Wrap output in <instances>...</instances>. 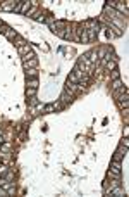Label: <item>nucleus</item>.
Instances as JSON below:
<instances>
[{
  "instance_id": "nucleus-4",
  "label": "nucleus",
  "mask_w": 129,
  "mask_h": 197,
  "mask_svg": "<svg viewBox=\"0 0 129 197\" xmlns=\"http://www.w3.org/2000/svg\"><path fill=\"white\" fill-rule=\"evenodd\" d=\"M0 33H4L7 40H16V36H17V33L14 31L10 26H7V24H4L2 28H0Z\"/></svg>"
},
{
  "instance_id": "nucleus-5",
  "label": "nucleus",
  "mask_w": 129,
  "mask_h": 197,
  "mask_svg": "<svg viewBox=\"0 0 129 197\" xmlns=\"http://www.w3.org/2000/svg\"><path fill=\"white\" fill-rule=\"evenodd\" d=\"M105 196H108V197H126V194H124V190L119 189V187H114V189H110Z\"/></svg>"
},
{
  "instance_id": "nucleus-7",
  "label": "nucleus",
  "mask_w": 129,
  "mask_h": 197,
  "mask_svg": "<svg viewBox=\"0 0 129 197\" xmlns=\"http://www.w3.org/2000/svg\"><path fill=\"white\" fill-rule=\"evenodd\" d=\"M126 154H128V147H122L121 145V147L115 150V154H114V161H121Z\"/></svg>"
},
{
  "instance_id": "nucleus-31",
  "label": "nucleus",
  "mask_w": 129,
  "mask_h": 197,
  "mask_svg": "<svg viewBox=\"0 0 129 197\" xmlns=\"http://www.w3.org/2000/svg\"><path fill=\"white\" fill-rule=\"evenodd\" d=\"M4 142V133H2V130H0V144Z\"/></svg>"
},
{
  "instance_id": "nucleus-23",
  "label": "nucleus",
  "mask_w": 129,
  "mask_h": 197,
  "mask_svg": "<svg viewBox=\"0 0 129 197\" xmlns=\"http://www.w3.org/2000/svg\"><path fill=\"white\" fill-rule=\"evenodd\" d=\"M121 87H122L121 78H119V80H114V83H112V90H117V88H121Z\"/></svg>"
},
{
  "instance_id": "nucleus-24",
  "label": "nucleus",
  "mask_w": 129,
  "mask_h": 197,
  "mask_svg": "<svg viewBox=\"0 0 129 197\" xmlns=\"http://www.w3.org/2000/svg\"><path fill=\"white\" fill-rule=\"evenodd\" d=\"M110 76H112V80H119V78H121L119 69H117V67H115V69H112V74H110Z\"/></svg>"
},
{
  "instance_id": "nucleus-26",
  "label": "nucleus",
  "mask_w": 129,
  "mask_h": 197,
  "mask_svg": "<svg viewBox=\"0 0 129 197\" xmlns=\"http://www.w3.org/2000/svg\"><path fill=\"white\" fill-rule=\"evenodd\" d=\"M21 4H23V0H17L16 7H14V12H21Z\"/></svg>"
},
{
  "instance_id": "nucleus-12",
  "label": "nucleus",
  "mask_w": 129,
  "mask_h": 197,
  "mask_svg": "<svg viewBox=\"0 0 129 197\" xmlns=\"http://www.w3.org/2000/svg\"><path fill=\"white\" fill-rule=\"evenodd\" d=\"M38 80L36 78H26V87H29V88H38Z\"/></svg>"
},
{
  "instance_id": "nucleus-6",
  "label": "nucleus",
  "mask_w": 129,
  "mask_h": 197,
  "mask_svg": "<svg viewBox=\"0 0 129 197\" xmlns=\"http://www.w3.org/2000/svg\"><path fill=\"white\" fill-rule=\"evenodd\" d=\"M23 66H24V69H34V67L38 66V59H36V57L24 59V61H23Z\"/></svg>"
},
{
  "instance_id": "nucleus-2",
  "label": "nucleus",
  "mask_w": 129,
  "mask_h": 197,
  "mask_svg": "<svg viewBox=\"0 0 129 197\" xmlns=\"http://www.w3.org/2000/svg\"><path fill=\"white\" fill-rule=\"evenodd\" d=\"M84 76V73L81 71L78 66H74V69H73V73L69 74V78H67V81H71V83H79V80Z\"/></svg>"
},
{
  "instance_id": "nucleus-15",
  "label": "nucleus",
  "mask_w": 129,
  "mask_h": 197,
  "mask_svg": "<svg viewBox=\"0 0 129 197\" xmlns=\"http://www.w3.org/2000/svg\"><path fill=\"white\" fill-rule=\"evenodd\" d=\"M60 98H62V100H64L65 104H71V102H73V95H71V93H69V92H62V95H60Z\"/></svg>"
},
{
  "instance_id": "nucleus-13",
  "label": "nucleus",
  "mask_w": 129,
  "mask_h": 197,
  "mask_svg": "<svg viewBox=\"0 0 129 197\" xmlns=\"http://www.w3.org/2000/svg\"><path fill=\"white\" fill-rule=\"evenodd\" d=\"M29 52H33V50H31V45H28V43H26V45H23V47H19V56H23V57H24V56H28Z\"/></svg>"
},
{
  "instance_id": "nucleus-14",
  "label": "nucleus",
  "mask_w": 129,
  "mask_h": 197,
  "mask_svg": "<svg viewBox=\"0 0 129 197\" xmlns=\"http://www.w3.org/2000/svg\"><path fill=\"white\" fill-rule=\"evenodd\" d=\"M4 189H5V192H7V196H10V194H14L16 185H14V181H7V183L4 185Z\"/></svg>"
},
{
  "instance_id": "nucleus-8",
  "label": "nucleus",
  "mask_w": 129,
  "mask_h": 197,
  "mask_svg": "<svg viewBox=\"0 0 129 197\" xmlns=\"http://www.w3.org/2000/svg\"><path fill=\"white\" fill-rule=\"evenodd\" d=\"M16 4H17V0H7V2H4V4H0V9H2V10H14Z\"/></svg>"
},
{
  "instance_id": "nucleus-22",
  "label": "nucleus",
  "mask_w": 129,
  "mask_h": 197,
  "mask_svg": "<svg viewBox=\"0 0 129 197\" xmlns=\"http://www.w3.org/2000/svg\"><path fill=\"white\" fill-rule=\"evenodd\" d=\"M34 19H36V21H40V23H47V17L41 16V12H36V14H34Z\"/></svg>"
},
{
  "instance_id": "nucleus-10",
  "label": "nucleus",
  "mask_w": 129,
  "mask_h": 197,
  "mask_svg": "<svg viewBox=\"0 0 129 197\" xmlns=\"http://www.w3.org/2000/svg\"><path fill=\"white\" fill-rule=\"evenodd\" d=\"M38 12V4L36 2H31V7H29V10L26 12V16H29V17H34V14Z\"/></svg>"
},
{
  "instance_id": "nucleus-32",
  "label": "nucleus",
  "mask_w": 129,
  "mask_h": 197,
  "mask_svg": "<svg viewBox=\"0 0 129 197\" xmlns=\"http://www.w3.org/2000/svg\"><path fill=\"white\" fill-rule=\"evenodd\" d=\"M2 26H4V23H2V21H0V28H2Z\"/></svg>"
},
{
  "instance_id": "nucleus-1",
  "label": "nucleus",
  "mask_w": 129,
  "mask_h": 197,
  "mask_svg": "<svg viewBox=\"0 0 129 197\" xmlns=\"http://www.w3.org/2000/svg\"><path fill=\"white\" fill-rule=\"evenodd\" d=\"M107 176L108 178H121V164H119V161H112Z\"/></svg>"
},
{
  "instance_id": "nucleus-9",
  "label": "nucleus",
  "mask_w": 129,
  "mask_h": 197,
  "mask_svg": "<svg viewBox=\"0 0 129 197\" xmlns=\"http://www.w3.org/2000/svg\"><path fill=\"white\" fill-rule=\"evenodd\" d=\"M78 90H79L78 83H71V81H67V83H65V92H69L71 95H73V93H76Z\"/></svg>"
},
{
  "instance_id": "nucleus-20",
  "label": "nucleus",
  "mask_w": 129,
  "mask_h": 197,
  "mask_svg": "<svg viewBox=\"0 0 129 197\" xmlns=\"http://www.w3.org/2000/svg\"><path fill=\"white\" fill-rule=\"evenodd\" d=\"M55 111V104H47L43 106V113H54Z\"/></svg>"
},
{
  "instance_id": "nucleus-28",
  "label": "nucleus",
  "mask_w": 129,
  "mask_h": 197,
  "mask_svg": "<svg viewBox=\"0 0 129 197\" xmlns=\"http://www.w3.org/2000/svg\"><path fill=\"white\" fill-rule=\"evenodd\" d=\"M121 145H122V147H128V145H129V140H128V137H124V138H122Z\"/></svg>"
},
{
  "instance_id": "nucleus-21",
  "label": "nucleus",
  "mask_w": 129,
  "mask_h": 197,
  "mask_svg": "<svg viewBox=\"0 0 129 197\" xmlns=\"http://www.w3.org/2000/svg\"><path fill=\"white\" fill-rule=\"evenodd\" d=\"M16 45H17V49H19V47L26 45V40L23 38V36H19V35H17V36H16Z\"/></svg>"
},
{
  "instance_id": "nucleus-3",
  "label": "nucleus",
  "mask_w": 129,
  "mask_h": 197,
  "mask_svg": "<svg viewBox=\"0 0 129 197\" xmlns=\"http://www.w3.org/2000/svg\"><path fill=\"white\" fill-rule=\"evenodd\" d=\"M107 7H115L122 10V12H128V2H121V0H108Z\"/></svg>"
},
{
  "instance_id": "nucleus-16",
  "label": "nucleus",
  "mask_w": 129,
  "mask_h": 197,
  "mask_svg": "<svg viewBox=\"0 0 129 197\" xmlns=\"http://www.w3.org/2000/svg\"><path fill=\"white\" fill-rule=\"evenodd\" d=\"M29 7H31V2H28V0H23V4H21V12H23V14H26V12L29 10Z\"/></svg>"
},
{
  "instance_id": "nucleus-18",
  "label": "nucleus",
  "mask_w": 129,
  "mask_h": 197,
  "mask_svg": "<svg viewBox=\"0 0 129 197\" xmlns=\"http://www.w3.org/2000/svg\"><path fill=\"white\" fill-rule=\"evenodd\" d=\"M36 76H38L36 67H34V69H26V78H36Z\"/></svg>"
},
{
  "instance_id": "nucleus-27",
  "label": "nucleus",
  "mask_w": 129,
  "mask_h": 197,
  "mask_svg": "<svg viewBox=\"0 0 129 197\" xmlns=\"http://www.w3.org/2000/svg\"><path fill=\"white\" fill-rule=\"evenodd\" d=\"M36 104H38V100H36V97H31V98H29V106H31V107H34Z\"/></svg>"
},
{
  "instance_id": "nucleus-30",
  "label": "nucleus",
  "mask_w": 129,
  "mask_h": 197,
  "mask_svg": "<svg viewBox=\"0 0 129 197\" xmlns=\"http://www.w3.org/2000/svg\"><path fill=\"white\" fill-rule=\"evenodd\" d=\"M0 197H7V192H5L4 187H0Z\"/></svg>"
},
{
  "instance_id": "nucleus-29",
  "label": "nucleus",
  "mask_w": 129,
  "mask_h": 197,
  "mask_svg": "<svg viewBox=\"0 0 129 197\" xmlns=\"http://www.w3.org/2000/svg\"><path fill=\"white\" fill-rule=\"evenodd\" d=\"M9 150V144H4L2 147H0V152H7Z\"/></svg>"
},
{
  "instance_id": "nucleus-19",
  "label": "nucleus",
  "mask_w": 129,
  "mask_h": 197,
  "mask_svg": "<svg viewBox=\"0 0 129 197\" xmlns=\"http://www.w3.org/2000/svg\"><path fill=\"white\" fill-rule=\"evenodd\" d=\"M36 90L38 88H29V87H26V97H36Z\"/></svg>"
},
{
  "instance_id": "nucleus-17",
  "label": "nucleus",
  "mask_w": 129,
  "mask_h": 197,
  "mask_svg": "<svg viewBox=\"0 0 129 197\" xmlns=\"http://www.w3.org/2000/svg\"><path fill=\"white\" fill-rule=\"evenodd\" d=\"M105 67H107L108 71H112V69H115V67H117V62H114L112 59H108V61L105 62Z\"/></svg>"
},
{
  "instance_id": "nucleus-11",
  "label": "nucleus",
  "mask_w": 129,
  "mask_h": 197,
  "mask_svg": "<svg viewBox=\"0 0 129 197\" xmlns=\"http://www.w3.org/2000/svg\"><path fill=\"white\" fill-rule=\"evenodd\" d=\"M124 93H128V87H124V85H122L121 88L114 90V97H115V98H121L122 95H124Z\"/></svg>"
},
{
  "instance_id": "nucleus-25",
  "label": "nucleus",
  "mask_w": 129,
  "mask_h": 197,
  "mask_svg": "<svg viewBox=\"0 0 129 197\" xmlns=\"http://www.w3.org/2000/svg\"><path fill=\"white\" fill-rule=\"evenodd\" d=\"M7 171H9V168L5 166V164H2V166H0V176H2V175H5Z\"/></svg>"
}]
</instances>
